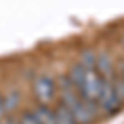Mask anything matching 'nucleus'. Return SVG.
Wrapping results in <instances>:
<instances>
[{
	"mask_svg": "<svg viewBox=\"0 0 124 124\" xmlns=\"http://www.w3.org/2000/svg\"><path fill=\"white\" fill-rule=\"evenodd\" d=\"M96 103L99 104L101 109H104L108 114H116V113L121 111L123 101L119 99V96H117V93H116L113 81H106V79H103L101 89H99L98 98H96Z\"/></svg>",
	"mask_w": 124,
	"mask_h": 124,
	"instance_id": "f257e3e1",
	"label": "nucleus"
},
{
	"mask_svg": "<svg viewBox=\"0 0 124 124\" xmlns=\"http://www.w3.org/2000/svg\"><path fill=\"white\" fill-rule=\"evenodd\" d=\"M101 83H103V78L98 75L96 70H86L85 71V79L81 86L78 88V93L83 99H93L96 101L98 93L101 89Z\"/></svg>",
	"mask_w": 124,
	"mask_h": 124,
	"instance_id": "f03ea898",
	"label": "nucleus"
},
{
	"mask_svg": "<svg viewBox=\"0 0 124 124\" xmlns=\"http://www.w3.org/2000/svg\"><path fill=\"white\" fill-rule=\"evenodd\" d=\"M33 93L41 104H48L55 98V93H56V85H55L53 78L46 76V75L38 76L33 83Z\"/></svg>",
	"mask_w": 124,
	"mask_h": 124,
	"instance_id": "7ed1b4c3",
	"label": "nucleus"
},
{
	"mask_svg": "<svg viewBox=\"0 0 124 124\" xmlns=\"http://www.w3.org/2000/svg\"><path fill=\"white\" fill-rule=\"evenodd\" d=\"M94 70L98 71V75L106 79V81H113L114 79V66H113V61L108 53H99L96 55V66Z\"/></svg>",
	"mask_w": 124,
	"mask_h": 124,
	"instance_id": "20e7f679",
	"label": "nucleus"
},
{
	"mask_svg": "<svg viewBox=\"0 0 124 124\" xmlns=\"http://www.w3.org/2000/svg\"><path fill=\"white\" fill-rule=\"evenodd\" d=\"M53 113H55V123L56 124H78L76 121H75V116L71 114V111H70L63 103L58 104L56 108L53 109Z\"/></svg>",
	"mask_w": 124,
	"mask_h": 124,
	"instance_id": "39448f33",
	"label": "nucleus"
},
{
	"mask_svg": "<svg viewBox=\"0 0 124 124\" xmlns=\"http://www.w3.org/2000/svg\"><path fill=\"white\" fill-rule=\"evenodd\" d=\"M35 116L40 121V124H56L55 123V113L48 104H40L35 109Z\"/></svg>",
	"mask_w": 124,
	"mask_h": 124,
	"instance_id": "423d86ee",
	"label": "nucleus"
},
{
	"mask_svg": "<svg viewBox=\"0 0 124 124\" xmlns=\"http://www.w3.org/2000/svg\"><path fill=\"white\" fill-rule=\"evenodd\" d=\"M85 71L86 68L81 65V63H76V65H73L71 66V70H70V75H68V78H70V81H71V85L75 86V88H79L81 86V83H83V79H85Z\"/></svg>",
	"mask_w": 124,
	"mask_h": 124,
	"instance_id": "0eeeda50",
	"label": "nucleus"
},
{
	"mask_svg": "<svg viewBox=\"0 0 124 124\" xmlns=\"http://www.w3.org/2000/svg\"><path fill=\"white\" fill-rule=\"evenodd\" d=\"M2 99H3V106H5V111L7 114L13 113L20 104V94L18 91H8L7 94H2Z\"/></svg>",
	"mask_w": 124,
	"mask_h": 124,
	"instance_id": "6e6552de",
	"label": "nucleus"
},
{
	"mask_svg": "<svg viewBox=\"0 0 124 124\" xmlns=\"http://www.w3.org/2000/svg\"><path fill=\"white\" fill-rule=\"evenodd\" d=\"M79 63H81L86 70H94V66H96V53L93 51V50H85V51L81 53Z\"/></svg>",
	"mask_w": 124,
	"mask_h": 124,
	"instance_id": "1a4fd4ad",
	"label": "nucleus"
},
{
	"mask_svg": "<svg viewBox=\"0 0 124 124\" xmlns=\"http://www.w3.org/2000/svg\"><path fill=\"white\" fill-rule=\"evenodd\" d=\"M113 85H114V89L117 93V96H119V99L123 101V104H124V76L113 79Z\"/></svg>",
	"mask_w": 124,
	"mask_h": 124,
	"instance_id": "9d476101",
	"label": "nucleus"
},
{
	"mask_svg": "<svg viewBox=\"0 0 124 124\" xmlns=\"http://www.w3.org/2000/svg\"><path fill=\"white\" fill-rule=\"evenodd\" d=\"M20 124H40V121L37 119L35 113H25L20 117Z\"/></svg>",
	"mask_w": 124,
	"mask_h": 124,
	"instance_id": "9b49d317",
	"label": "nucleus"
},
{
	"mask_svg": "<svg viewBox=\"0 0 124 124\" xmlns=\"http://www.w3.org/2000/svg\"><path fill=\"white\" fill-rule=\"evenodd\" d=\"M7 111H5V106H3V99H2V94H0V119L7 117Z\"/></svg>",
	"mask_w": 124,
	"mask_h": 124,
	"instance_id": "f8f14e48",
	"label": "nucleus"
},
{
	"mask_svg": "<svg viewBox=\"0 0 124 124\" xmlns=\"http://www.w3.org/2000/svg\"><path fill=\"white\" fill-rule=\"evenodd\" d=\"M3 124H20V121H17V119H13V117H5V121H3Z\"/></svg>",
	"mask_w": 124,
	"mask_h": 124,
	"instance_id": "ddd939ff",
	"label": "nucleus"
},
{
	"mask_svg": "<svg viewBox=\"0 0 124 124\" xmlns=\"http://www.w3.org/2000/svg\"><path fill=\"white\" fill-rule=\"evenodd\" d=\"M121 43H123V46H124V35H123V38H121Z\"/></svg>",
	"mask_w": 124,
	"mask_h": 124,
	"instance_id": "4468645a",
	"label": "nucleus"
},
{
	"mask_svg": "<svg viewBox=\"0 0 124 124\" xmlns=\"http://www.w3.org/2000/svg\"><path fill=\"white\" fill-rule=\"evenodd\" d=\"M123 76H124V65H123Z\"/></svg>",
	"mask_w": 124,
	"mask_h": 124,
	"instance_id": "2eb2a0df",
	"label": "nucleus"
}]
</instances>
